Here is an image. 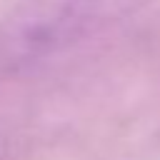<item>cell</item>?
<instances>
[{"label": "cell", "instance_id": "1", "mask_svg": "<svg viewBox=\"0 0 160 160\" xmlns=\"http://www.w3.org/2000/svg\"><path fill=\"white\" fill-rule=\"evenodd\" d=\"M112 0H15L0 30V55L22 68L78 42Z\"/></svg>", "mask_w": 160, "mask_h": 160}]
</instances>
